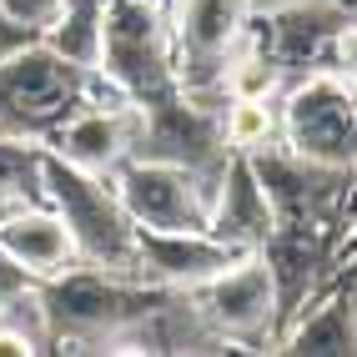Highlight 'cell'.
I'll use <instances>...</instances> for the list:
<instances>
[{"instance_id":"cell-1","label":"cell","mask_w":357,"mask_h":357,"mask_svg":"<svg viewBox=\"0 0 357 357\" xmlns=\"http://www.w3.org/2000/svg\"><path fill=\"white\" fill-rule=\"evenodd\" d=\"M45 312H51V347L61 342V352H86V347H111L116 332H126L131 322H141L146 312L166 297H176L172 287L146 277H126V272H106L76 261L70 272L40 282Z\"/></svg>"},{"instance_id":"cell-2","label":"cell","mask_w":357,"mask_h":357,"mask_svg":"<svg viewBox=\"0 0 357 357\" xmlns=\"http://www.w3.org/2000/svg\"><path fill=\"white\" fill-rule=\"evenodd\" d=\"M40 197H45V206H56L61 222L70 227L81 261L106 267V272L141 277L136 222L126 217L111 176H91V172H81V166H70L56 151L40 146Z\"/></svg>"},{"instance_id":"cell-3","label":"cell","mask_w":357,"mask_h":357,"mask_svg":"<svg viewBox=\"0 0 357 357\" xmlns=\"http://www.w3.org/2000/svg\"><path fill=\"white\" fill-rule=\"evenodd\" d=\"M96 70L136 111H151L176 96V66H172V36H166L161 0H111Z\"/></svg>"},{"instance_id":"cell-4","label":"cell","mask_w":357,"mask_h":357,"mask_svg":"<svg viewBox=\"0 0 357 357\" xmlns=\"http://www.w3.org/2000/svg\"><path fill=\"white\" fill-rule=\"evenodd\" d=\"M352 141H357L352 76L307 70L277 91V146H287L302 161L352 172Z\"/></svg>"},{"instance_id":"cell-5","label":"cell","mask_w":357,"mask_h":357,"mask_svg":"<svg viewBox=\"0 0 357 357\" xmlns=\"http://www.w3.org/2000/svg\"><path fill=\"white\" fill-rule=\"evenodd\" d=\"M166 36H172L176 91L197 106L222 111V66L247 31L252 0H161Z\"/></svg>"},{"instance_id":"cell-6","label":"cell","mask_w":357,"mask_h":357,"mask_svg":"<svg viewBox=\"0 0 357 357\" xmlns=\"http://www.w3.org/2000/svg\"><path fill=\"white\" fill-rule=\"evenodd\" d=\"M86 76L91 70L70 66L45 40L0 61V131L40 146L70 111L86 106Z\"/></svg>"},{"instance_id":"cell-7","label":"cell","mask_w":357,"mask_h":357,"mask_svg":"<svg viewBox=\"0 0 357 357\" xmlns=\"http://www.w3.org/2000/svg\"><path fill=\"white\" fill-rule=\"evenodd\" d=\"M252 36L287 81L307 70L352 76V15L342 0H292L277 10H252Z\"/></svg>"},{"instance_id":"cell-8","label":"cell","mask_w":357,"mask_h":357,"mask_svg":"<svg viewBox=\"0 0 357 357\" xmlns=\"http://www.w3.org/2000/svg\"><path fill=\"white\" fill-rule=\"evenodd\" d=\"M197 322L211 332L217 342H236V347H257V342H277V282L261 252H242L236 261H227L222 272H211L206 282L186 287Z\"/></svg>"},{"instance_id":"cell-9","label":"cell","mask_w":357,"mask_h":357,"mask_svg":"<svg viewBox=\"0 0 357 357\" xmlns=\"http://www.w3.org/2000/svg\"><path fill=\"white\" fill-rule=\"evenodd\" d=\"M116 197L126 217L146 231H206L211 227V197L217 181L192 166L161 161V156H126L116 166Z\"/></svg>"},{"instance_id":"cell-10","label":"cell","mask_w":357,"mask_h":357,"mask_svg":"<svg viewBox=\"0 0 357 357\" xmlns=\"http://www.w3.org/2000/svg\"><path fill=\"white\" fill-rule=\"evenodd\" d=\"M40 146L91 176H116L136 146V106H76Z\"/></svg>"},{"instance_id":"cell-11","label":"cell","mask_w":357,"mask_h":357,"mask_svg":"<svg viewBox=\"0 0 357 357\" xmlns=\"http://www.w3.org/2000/svg\"><path fill=\"white\" fill-rule=\"evenodd\" d=\"M0 252H6L31 282H51L81 261L76 236L61 222L56 206L45 202H20L0 211Z\"/></svg>"},{"instance_id":"cell-12","label":"cell","mask_w":357,"mask_h":357,"mask_svg":"<svg viewBox=\"0 0 357 357\" xmlns=\"http://www.w3.org/2000/svg\"><path fill=\"white\" fill-rule=\"evenodd\" d=\"M136 257H141V277L146 282L186 292L197 282H206L211 272H222L227 261H236L242 252L211 231H146V227H136Z\"/></svg>"},{"instance_id":"cell-13","label":"cell","mask_w":357,"mask_h":357,"mask_svg":"<svg viewBox=\"0 0 357 357\" xmlns=\"http://www.w3.org/2000/svg\"><path fill=\"white\" fill-rule=\"evenodd\" d=\"M277 217H272V202L261 192V181L252 172V161L242 151H227L222 161V176H217V197H211V236L231 242L236 252H257L261 242L272 236Z\"/></svg>"},{"instance_id":"cell-14","label":"cell","mask_w":357,"mask_h":357,"mask_svg":"<svg viewBox=\"0 0 357 357\" xmlns=\"http://www.w3.org/2000/svg\"><path fill=\"white\" fill-rule=\"evenodd\" d=\"M272 347L277 352H297V357H347L352 352V292L337 287L327 302L297 312L277 332Z\"/></svg>"},{"instance_id":"cell-15","label":"cell","mask_w":357,"mask_h":357,"mask_svg":"<svg viewBox=\"0 0 357 357\" xmlns=\"http://www.w3.org/2000/svg\"><path fill=\"white\" fill-rule=\"evenodd\" d=\"M106 6H111V0H61V10H56V20H51V31H45V45H51V51H61L70 66L96 70Z\"/></svg>"},{"instance_id":"cell-16","label":"cell","mask_w":357,"mask_h":357,"mask_svg":"<svg viewBox=\"0 0 357 357\" xmlns=\"http://www.w3.org/2000/svg\"><path fill=\"white\" fill-rule=\"evenodd\" d=\"M222 141L227 151H261L277 146V96H227L222 101Z\"/></svg>"},{"instance_id":"cell-17","label":"cell","mask_w":357,"mask_h":357,"mask_svg":"<svg viewBox=\"0 0 357 357\" xmlns=\"http://www.w3.org/2000/svg\"><path fill=\"white\" fill-rule=\"evenodd\" d=\"M20 202H45L40 197V146L0 131V211Z\"/></svg>"},{"instance_id":"cell-18","label":"cell","mask_w":357,"mask_h":357,"mask_svg":"<svg viewBox=\"0 0 357 357\" xmlns=\"http://www.w3.org/2000/svg\"><path fill=\"white\" fill-rule=\"evenodd\" d=\"M0 332H6V337H20L31 352L51 347V312H45L40 282H26L20 292H10L0 302Z\"/></svg>"},{"instance_id":"cell-19","label":"cell","mask_w":357,"mask_h":357,"mask_svg":"<svg viewBox=\"0 0 357 357\" xmlns=\"http://www.w3.org/2000/svg\"><path fill=\"white\" fill-rule=\"evenodd\" d=\"M0 10L15 15L20 26H36L45 36V31H51V20H56V10H61V0H0Z\"/></svg>"},{"instance_id":"cell-20","label":"cell","mask_w":357,"mask_h":357,"mask_svg":"<svg viewBox=\"0 0 357 357\" xmlns=\"http://www.w3.org/2000/svg\"><path fill=\"white\" fill-rule=\"evenodd\" d=\"M36 40H45L36 26H20L15 15L0 10V61H10L15 51H26V45H36Z\"/></svg>"},{"instance_id":"cell-21","label":"cell","mask_w":357,"mask_h":357,"mask_svg":"<svg viewBox=\"0 0 357 357\" xmlns=\"http://www.w3.org/2000/svg\"><path fill=\"white\" fill-rule=\"evenodd\" d=\"M26 282H31V277L20 272V267H15V261H10L6 252H0V302H6L10 292H20V287H26Z\"/></svg>"},{"instance_id":"cell-22","label":"cell","mask_w":357,"mask_h":357,"mask_svg":"<svg viewBox=\"0 0 357 357\" xmlns=\"http://www.w3.org/2000/svg\"><path fill=\"white\" fill-rule=\"evenodd\" d=\"M277 6H292V0H252V10H277Z\"/></svg>"}]
</instances>
